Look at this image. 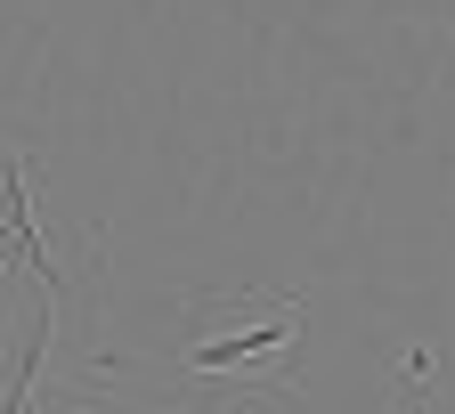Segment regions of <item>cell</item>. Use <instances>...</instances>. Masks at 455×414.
I'll return each instance as SVG.
<instances>
[{
	"label": "cell",
	"instance_id": "obj_1",
	"mask_svg": "<svg viewBox=\"0 0 455 414\" xmlns=\"http://www.w3.org/2000/svg\"><path fill=\"white\" fill-rule=\"evenodd\" d=\"M49 325H57V260H49L41 195H33V171L0 147V414L33 398Z\"/></svg>",
	"mask_w": 455,
	"mask_h": 414
}]
</instances>
